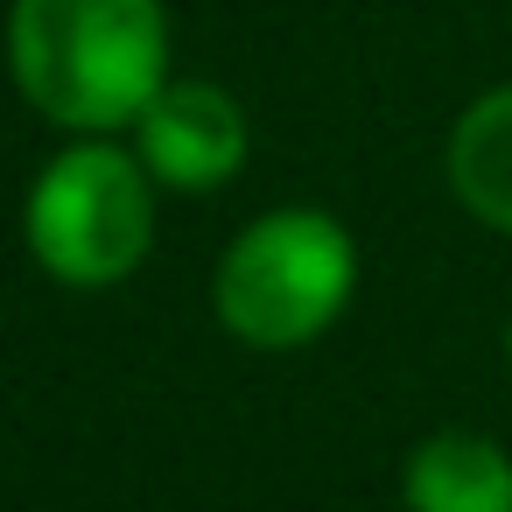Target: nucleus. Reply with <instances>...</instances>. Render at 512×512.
Instances as JSON below:
<instances>
[{"label":"nucleus","mask_w":512,"mask_h":512,"mask_svg":"<svg viewBox=\"0 0 512 512\" xmlns=\"http://www.w3.org/2000/svg\"><path fill=\"white\" fill-rule=\"evenodd\" d=\"M134 155L148 162V176L169 190V197H204V190H225L246 155H253V127H246V106L211 85V78H169L155 92V106L134 120Z\"/></svg>","instance_id":"20e7f679"},{"label":"nucleus","mask_w":512,"mask_h":512,"mask_svg":"<svg viewBox=\"0 0 512 512\" xmlns=\"http://www.w3.org/2000/svg\"><path fill=\"white\" fill-rule=\"evenodd\" d=\"M162 183L120 134H71L22 197V246L57 288H120L155 253Z\"/></svg>","instance_id":"7ed1b4c3"},{"label":"nucleus","mask_w":512,"mask_h":512,"mask_svg":"<svg viewBox=\"0 0 512 512\" xmlns=\"http://www.w3.org/2000/svg\"><path fill=\"white\" fill-rule=\"evenodd\" d=\"M358 295V239L316 204H274L232 232L211 267V316L246 351L316 344Z\"/></svg>","instance_id":"f03ea898"},{"label":"nucleus","mask_w":512,"mask_h":512,"mask_svg":"<svg viewBox=\"0 0 512 512\" xmlns=\"http://www.w3.org/2000/svg\"><path fill=\"white\" fill-rule=\"evenodd\" d=\"M505 365H512V316H505Z\"/></svg>","instance_id":"0eeeda50"},{"label":"nucleus","mask_w":512,"mask_h":512,"mask_svg":"<svg viewBox=\"0 0 512 512\" xmlns=\"http://www.w3.org/2000/svg\"><path fill=\"white\" fill-rule=\"evenodd\" d=\"M8 78L57 134H134L169 85L162 0H15Z\"/></svg>","instance_id":"f257e3e1"},{"label":"nucleus","mask_w":512,"mask_h":512,"mask_svg":"<svg viewBox=\"0 0 512 512\" xmlns=\"http://www.w3.org/2000/svg\"><path fill=\"white\" fill-rule=\"evenodd\" d=\"M407 512H512V449L477 428H435L400 463Z\"/></svg>","instance_id":"39448f33"},{"label":"nucleus","mask_w":512,"mask_h":512,"mask_svg":"<svg viewBox=\"0 0 512 512\" xmlns=\"http://www.w3.org/2000/svg\"><path fill=\"white\" fill-rule=\"evenodd\" d=\"M442 176H449V197L484 232L512 239V85H491L456 113L442 141Z\"/></svg>","instance_id":"423d86ee"}]
</instances>
